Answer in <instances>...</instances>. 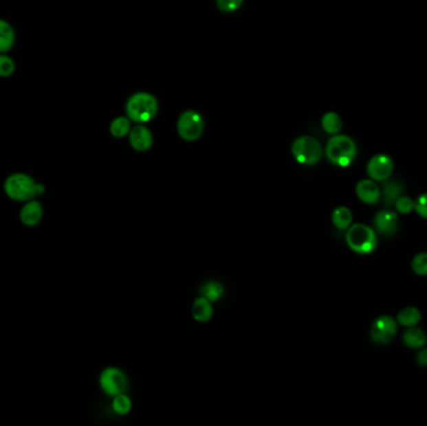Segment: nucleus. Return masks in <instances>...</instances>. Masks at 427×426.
Wrapping results in <instances>:
<instances>
[{
  "mask_svg": "<svg viewBox=\"0 0 427 426\" xmlns=\"http://www.w3.org/2000/svg\"><path fill=\"white\" fill-rule=\"evenodd\" d=\"M4 191L14 202L28 203L30 200H35L36 196L44 194L45 187L43 184L36 183L32 176L15 173L8 176L4 183Z\"/></svg>",
  "mask_w": 427,
  "mask_h": 426,
  "instance_id": "1",
  "label": "nucleus"
},
{
  "mask_svg": "<svg viewBox=\"0 0 427 426\" xmlns=\"http://www.w3.org/2000/svg\"><path fill=\"white\" fill-rule=\"evenodd\" d=\"M325 156L338 167H349L358 156L356 142L353 138L342 134L331 136L326 142Z\"/></svg>",
  "mask_w": 427,
  "mask_h": 426,
  "instance_id": "2",
  "label": "nucleus"
},
{
  "mask_svg": "<svg viewBox=\"0 0 427 426\" xmlns=\"http://www.w3.org/2000/svg\"><path fill=\"white\" fill-rule=\"evenodd\" d=\"M347 246L359 255H369L377 248V233L366 224H353L345 235Z\"/></svg>",
  "mask_w": 427,
  "mask_h": 426,
  "instance_id": "3",
  "label": "nucleus"
},
{
  "mask_svg": "<svg viewBox=\"0 0 427 426\" xmlns=\"http://www.w3.org/2000/svg\"><path fill=\"white\" fill-rule=\"evenodd\" d=\"M125 110L130 120L142 124L149 122L156 116L159 104L154 95L148 92H138L128 99Z\"/></svg>",
  "mask_w": 427,
  "mask_h": 426,
  "instance_id": "4",
  "label": "nucleus"
},
{
  "mask_svg": "<svg viewBox=\"0 0 427 426\" xmlns=\"http://www.w3.org/2000/svg\"><path fill=\"white\" fill-rule=\"evenodd\" d=\"M292 154L303 165H315L321 160L324 149L316 138L301 136L292 142Z\"/></svg>",
  "mask_w": 427,
  "mask_h": 426,
  "instance_id": "5",
  "label": "nucleus"
},
{
  "mask_svg": "<svg viewBox=\"0 0 427 426\" xmlns=\"http://www.w3.org/2000/svg\"><path fill=\"white\" fill-rule=\"evenodd\" d=\"M205 123L201 114L194 110L188 109L183 111L177 122V134L186 142H195L203 136Z\"/></svg>",
  "mask_w": 427,
  "mask_h": 426,
  "instance_id": "6",
  "label": "nucleus"
},
{
  "mask_svg": "<svg viewBox=\"0 0 427 426\" xmlns=\"http://www.w3.org/2000/svg\"><path fill=\"white\" fill-rule=\"evenodd\" d=\"M99 383L102 392L113 398L125 394L129 385L127 375L118 368H107L100 374Z\"/></svg>",
  "mask_w": 427,
  "mask_h": 426,
  "instance_id": "7",
  "label": "nucleus"
},
{
  "mask_svg": "<svg viewBox=\"0 0 427 426\" xmlns=\"http://www.w3.org/2000/svg\"><path fill=\"white\" fill-rule=\"evenodd\" d=\"M397 328H399V324L396 319H393L390 315H381L379 318L375 319V321L371 325L370 337L375 344L387 345L396 337Z\"/></svg>",
  "mask_w": 427,
  "mask_h": 426,
  "instance_id": "8",
  "label": "nucleus"
},
{
  "mask_svg": "<svg viewBox=\"0 0 427 426\" xmlns=\"http://www.w3.org/2000/svg\"><path fill=\"white\" fill-rule=\"evenodd\" d=\"M367 175L375 183H385L393 175V160L386 154L373 156L366 165Z\"/></svg>",
  "mask_w": 427,
  "mask_h": 426,
  "instance_id": "9",
  "label": "nucleus"
},
{
  "mask_svg": "<svg viewBox=\"0 0 427 426\" xmlns=\"http://www.w3.org/2000/svg\"><path fill=\"white\" fill-rule=\"evenodd\" d=\"M375 231L384 237H393L399 229V217L393 210L384 209L373 217Z\"/></svg>",
  "mask_w": 427,
  "mask_h": 426,
  "instance_id": "10",
  "label": "nucleus"
},
{
  "mask_svg": "<svg viewBox=\"0 0 427 426\" xmlns=\"http://www.w3.org/2000/svg\"><path fill=\"white\" fill-rule=\"evenodd\" d=\"M129 142L131 148L136 151H146L151 148L154 136L148 127L144 124H138L130 130Z\"/></svg>",
  "mask_w": 427,
  "mask_h": 426,
  "instance_id": "11",
  "label": "nucleus"
},
{
  "mask_svg": "<svg viewBox=\"0 0 427 426\" xmlns=\"http://www.w3.org/2000/svg\"><path fill=\"white\" fill-rule=\"evenodd\" d=\"M356 196L362 203L367 205H375L381 200V188L379 184L375 183L371 179H362L356 184Z\"/></svg>",
  "mask_w": 427,
  "mask_h": 426,
  "instance_id": "12",
  "label": "nucleus"
},
{
  "mask_svg": "<svg viewBox=\"0 0 427 426\" xmlns=\"http://www.w3.org/2000/svg\"><path fill=\"white\" fill-rule=\"evenodd\" d=\"M405 185L400 180H387L381 188V200L385 206L393 208L399 198L404 195Z\"/></svg>",
  "mask_w": 427,
  "mask_h": 426,
  "instance_id": "13",
  "label": "nucleus"
},
{
  "mask_svg": "<svg viewBox=\"0 0 427 426\" xmlns=\"http://www.w3.org/2000/svg\"><path fill=\"white\" fill-rule=\"evenodd\" d=\"M21 223L27 226H35L43 219V205L38 200H30L21 210Z\"/></svg>",
  "mask_w": 427,
  "mask_h": 426,
  "instance_id": "14",
  "label": "nucleus"
},
{
  "mask_svg": "<svg viewBox=\"0 0 427 426\" xmlns=\"http://www.w3.org/2000/svg\"><path fill=\"white\" fill-rule=\"evenodd\" d=\"M402 341L410 349L421 350L427 344L426 334L420 328H408L402 335Z\"/></svg>",
  "mask_w": 427,
  "mask_h": 426,
  "instance_id": "15",
  "label": "nucleus"
},
{
  "mask_svg": "<svg viewBox=\"0 0 427 426\" xmlns=\"http://www.w3.org/2000/svg\"><path fill=\"white\" fill-rule=\"evenodd\" d=\"M353 211L347 206H338L332 211V224L339 231H347L353 225Z\"/></svg>",
  "mask_w": 427,
  "mask_h": 426,
  "instance_id": "16",
  "label": "nucleus"
},
{
  "mask_svg": "<svg viewBox=\"0 0 427 426\" xmlns=\"http://www.w3.org/2000/svg\"><path fill=\"white\" fill-rule=\"evenodd\" d=\"M191 314L197 321H200V323L209 321L212 317V306H211L210 301L203 297L197 298L191 308Z\"/></svg>",
  "mask_w": 427,
  "mask_h": 426,
  "instance_id": "17",
  "label": "nucleus"
},
{
  "mask_svg": "<svg viewBox=\"0 0 427 426\" xmlns=\"http://www.w3.org/2000/svg\"><path fill=\"white\" fill-rule=\"evenodd\" d=\"M421 311L415 308V306H406L404 309H401L396 317L397 324L404 326V328H414L420 323Z\"/></svg>",
  "mask_w": 427,
  "mask_h": 426,
  "instance_id": "18",
  "label": "nucleus"
},
{
  "mask_svg": "<svg viewBox=\"0 0 427 426\" xmlns=\"http://www.w3.org/2000/svg\"><path fill=\"white\" fill-rule=\"evenodd\" d=\"M15 41L14 29L8 21L0 19V54L7 53L12 49Z\"/></svg>",
  "mask_w": 427,
  "mask_h": 426,
  "instance_id": "19",
  "label": "nucleus"
},
{
  "mask_svg": "<svg viewBox=\"0 0 427 426\" xmlns=\"http://www.w3.org/2000/svg\"><path fill=\"white\" fill-rule=\"evenodd\" d=\"M225 288L224 285L215 280H211V281H206L205 284L201 285L200 288V294L203 298L209 300V301H217L219 299L221 298L224 295Z\"/></svg>",
  "mask_w": 427,
  "mask_h": 426,
  "instance_id": "20",
  "label": "nucleus"
},
{
  "mask_svg": "<svg viewBox=\"0 0 427 426\" xmlns=\"http://www.w3.org/2000/svg\"><path fill=\"white\" fill-rule=\"evenodd\" d=\"M321 125L327 134H331L332 136H338L340 130L342 129V120L338 113L327 111L321 119Z\"/></svg>",
  "mask_w": 427,
  "mask_h": 426,
  "instance_id": "21",
  "label": "nucleus"
},
{
  "mask_svg": "<svg viewBox=\"0 0 427 426\" xmlns=\"http://www.w3.org/2000/svg\"><path fill=\"white\" fill-rule=\"evenodd\" d=\"M110 134L116 138H124L128 136L131 130V124L128 116H116L110 123Z\"/></svg>",
  "mask_w": 427,
  "mask_h": 426,
  "instance_id": "22",
  "label": "nucleus"
},
{
  "mask_svg": "<svg viewBox=\"0 0 427 426\" xmlns=\"http://www.w3.org/2000/svg\"><path fill=\"white\" fill-rule=\"evenodd\" d=\"M113 410L118 415H127L131 410V400L127 394L118 395L113 400Z\"/></svg>",
  "mask_w": 427,
  "mask_h": 426,
  "instance_id": "23",
  "label": "nucleus"
},
{
  "mask_svg": "<svg viewBox=\"0 0 427 426\" xmlns=\"http://www.w3.org/2000/svg\"><path fill=\"white\" fill-rule=\"evenodd\" d=\"M411 268L416 275L427 277V253H420L415 255L411 262Z\"/></svg>",
  "mask_w": 427,
  "mask_h": 426,
  "instance_id": "24",
  "label": "nucleus"
},
{
  "mask_svg": "<svg viewBox=\"0 0 427 426\" xmlns=\"http://www.w3.org/2000/svg\"><path fill=\"white\" fill-rule=\"evenodd\" d=\"M393 208L397 210L399 214H410L415 211V200H413L410 196L402 195L399 198V200L395 203Z\"/></svg>",
  "mask_w": 427,
  "mask_h": 426,
  "instance_id": "25",
  "label": "nucleus"
},
{
  "mask_svg": "<svg viewBox=\"0 0 427 426\" xmlns=\"http://www.w3.org/2000/svg\"><path fill=\"white\" fill-rule=\"evenodd\" d=\"M15 72V64L10 56L0 54V76L8 78Z\"/></svg>",
  "mask_w": 427,
  "mask_h": 426,
  "instance_id": "26",
  "label": "nucleus"
},
{
  "mask_svg": "<svg viewBox=\"0 0 427 426\" xmlns=\"http://www.w3.org/2000/svg\"><path fill=\"white\" fill-rule=\"evenodd\" d=\"M244 4L243 0H217V7L225 13L237 12Z\"/></svg>",
  "mask_w": 427,
  "mask_h": 426,
  "instance_id": "27",
  "label": "nucleus"
},
{
  "mask_svg": "<svg viewBox=\"0 0 427 426\" xmlns=\"http://www.w3.org/2000/svg\"><path fill=\"white\" fill-rule=\"evenodd\" d=\"M415 211L417 213L419 217H422V219H427V193L421 194L415 200Z\"/></svg>",
  "mask_w": 427,
  "mask_h": 426,
  "instance_id": "28",
  "label": "nucleus"
},
{
  "mask_svg": "<svg viewBox=\"0 0 427 426\" xmlns=\"http://www.w3.org/2000/svg\"><path fill=\"white\" fill-rule=\"evenodd\" d=\"M416 363L422 368H427V348H422L417 356H416Z\"/></svg>",
  "mask_w": 427,
  "mask_h": 426,
  "instance_id": "29",
  "label": "nucleus"
}]
</instances>
